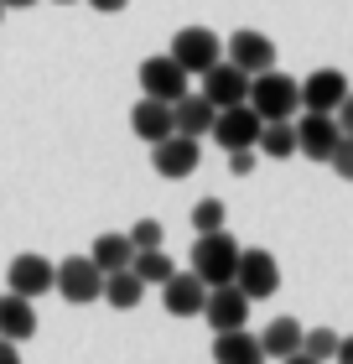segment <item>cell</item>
Segmentation results:
<instances>
[{"label": "cell", "mask_w": 353, "mask_h": 364, "mask_svg": "<svg viewBox=\"0 0 353 364\" xmlns=\"http://www.w3.org/2000/svg\"><path fill=\"white\" fill-rule=\"evenodd\" d=\"M249 109L260 120H296L301 114V78L281 73V68H265L249 78Z\"/></svg>", "instance_id": "obj_1"}, {"label": "cell", "mask_w": 353, "mask_h": 364, "mask_svg": "<svg viewBox=\"0 0 353 364\" xmlns=\"http://www.w3.org/2000/svg\"><path fill=\"white\" fill-rule=\"evenodd\" d=\"M192 271L208 281V287H229L234 271H239V240L229 229H213V235H197L192 245Z\"/></svg>", "instance_id": "obj_2"}, {"label": "cell", "mask_w": 353, "mask_h": 364, "mask_svg": "<svg viewBox=\"0 0 353 364\" xmlns=\"http://www.w3.org/2000/svg\"><path fill=\"white\" fill-rule=\"evenodd\" d=\"M136 78H141V94H146V99H161V105H177V99L192 89V73L182 68V63H177L172 53H156V58H146Z\"/></svg>", "instance_id": "obj_3"}, {"label": "cell", "mask_w": 353, "mask_h": 364, "mask_svg": "<svg viewBox=\"0 0 353 364\" xmlns=\"http://www.w3.org/2000/svg\"><path fill=\"white\" fill-rule=\"evenodd\" d=\"M63 302L73 307H89V302H104V271L94 266L89 255H68L58 266V287H53Z\"/></svg>", "instance_id": "obj_4"}, {"label": "cell", "mask_w": 353, "mask_h": 364, "mask_svg": "<svg viewBox=\"0 0 353 364\" xmlns=\"http://www.w3.org/2000/svg\"><path fill=\"white\" fill-rule=\"evenodd\" d=\"M172 58H177L192 78H203L213 63H224V37H213L208 26H182L177 37H172Z\"/></svg>", "instance_id": "obj_5"}, {"label": "cell", "mask_w": 353, "mask_h": 364, "mask_svg": "<svg viewBox=\"0 0 353 364\" xmlns=\"http://www.w3.org/2000/svg\"><path fill=\"white\" fill-rule=\"evenodd\" d=\"M338 141H343V125H338V114H317V109H301V120H296V151L307 156V161H332Z\"/></svg>", "instance_id": "obj_6"}, {"label": "cell", "mask_w": 353, "mask_h": 364, "mask_svg": "<svg viewBox=\"0 0 353 364\" xmlns=\"http://www.w3.org/2000/svg\"><path fill=\"white\" fill-rule=\"evenodd\" d=\"M197 161H203V141H192V136H166V141L151 146V167H156V177H166V182L192 177Z\"/></svg>", "instance_id": "obj_7"}, {"label": "cell", "mask_w": 353, "mask_h": 364, "mask_svg": "<svg viewBox=\"0 0 353 364\" xmlns=\"http://www.w3.org/2000/svg\"><path fill=\"white\" fill-rule=\"evenodd\" d=\"M234 287H239L249 302H265L281 287V266L271 250H239V271H234Z\"/></svg>", "instance_id": "obj_8"}, {"label": "cell", "mask_w": 353, "mask_h": 364, "mask_svg": "<svg viewBox=\"0 0 353 364\" xmlns=\"http://www.w3.org/2000/svg\"><path fill=\"white\" fill-rule=\"evenodd\" d=\"M260 130H265V120L249 105H229V109H218V120H213V141L224 146V151H255Z\"/></svg>", "instance_id": "obj_9"}, {"label": "cell", "mask_w": 353, "mask_h": 364, "mask_svg": "<svg viewBox=\"0 0 353 364\" xmlns=\"http://www.w3.org/2000/svg\"><path fill=\"white\" fill-rule=\"evenodd\" d=\"M58 287V266L47 255H16L11 266H6V291H16V296H47Z\"/></svg>", "instance_id": "obj_10"}, {"label": "cell", "mask_w": 353, "mask_h": 364, "mask_svg": "<svg viewBox=\"0 0 353 364\" xmlns=\"http://www.w3.org/2000/svg\"><path fill=\"white\" fill-rule=\"evenodd\" d=\"M249 296L234 287H208V302H203V318H208V328L213 333H229V328H249Z\"/></svg>", "instance_id": "obj_11"}, {"label": "cell", "mask_w": 353, "mask_h": 364, "mask_svg": "<svg viewBox=\"0 0 353 364\" xmlns=\"http://www.w3.org/2000/svg\"><path fill=\"white\" fill-rule=\"evenodd\" d=\"M224 58L255 78V73H265V68H276V42L265 37V31H234V37L224 42Z\"/></svg>", "instance_id": "obj_12"}, {"label": "cell", "mask_w": 353, "mask_h": 364, "mask_svg": "<svg viewBox=\"0 0 353 364\" xmlns=\"http://www.w3.org/2000/svg\"><path fill=\"white\" fill-rule=\"evenodd\" d=\"M348 99V78L338 68H317L301 78V109H317V114H338V105Z\"/></svg>", "instance_id": "obj_13"}, {"label": "cell", "mask_w": 353, "mask_h": 364, "mask_svg": "<svg viewBox=\"0 0 353 364\" xmlns=\"http://www.w3.org/2000/svg\"><path fill=\"white\" fill-rule=\"evenodd\" d=\"M161 302H166L172 318H197L203 302H208V281L197 276V271H177V276L161 287Z\"/></svg>", "instance_id": "obj_14"}, {"label": "cell", "mask_w": 353, "mask_h": 364, "mask_svg": "<svg viewBox=\"0 0 353 364\" xmlns=\"http://www.w3.org/2000/svg\"><path fill=\"white\" fill-rule=\"evenodd\" d=\"M203 94L213 99L218 109H229V105H249V73L244 68H234V63H213V68L203 73Z\"/></svg>", "instance_id": "obj_15"}, {"label": "cell", "mask_w": 353, "mask_h": 364, "mask_svg": "<svg viewBox=\"0 0 353 364\" xmlns=\"http://www.w3.org/2000/svg\"><path fill=\"white\" fill-rule=\"evenodd\" d=\"M172 120H177V136H192V141H203V136H213V120H218V105L203 94V89H188L172 105Z\"/></svg>", "instance_id": "obj_16"}, {"label": "cell", "mask_w": 353, "mask_h": 364, "mask_svg": "<svg viewBox=\"0 0 353 364\" xmlns=\"http://www.w3.org/2000/svg\"><path fill=\"white\" fill-rule=\"evenodd\" d=\"M130 130H136L146 146H156V141H166V136H177L172 105H161V99H146V94H141V105L130 109Z\"/></svg>", "instance_id": "obj_17"}, {"label": "cell", "mask_w": 353, "mask_h": 364, "mask_svg": "<svg viewBox=\"0 0 353 364\" xmlns=\"http://www.w3.org/2000/svg\"><path fill=\"white\" fill-rule=\"evenodd\" d=\"M213 364H265V349L249 328H229L213 333Z\"/></svg>", "instance_id": "obj_18"}, {"label": "cell", "mask_w": 353, "mask_h": 364, "mask_svg": "<svg viewBox=\"0 0 353 364\" xmlns=\"http://www.w3.org/2000/svg\"><path fill=\"white\" fill-rule=\"evenodd\" d=\"M31 333H37V307H31V296L6 291V296H0V338L26 343Z\"/></svg>", "instance_id": "obj_19"}, {"label": "cell", "mask_w": 353, "mask_h": 364, "mask_svg": "<svg viewBox=\"0 0 353 364\" xmlns=\"http://www.w3.org/2000/svg\"><path fill=\"white\" fill-rule=\"evenodd\" d=\"M301 328L296 318H276V323H265V333H260V349H265V359H291V354H301Z\"/></svg>", "instance_id": "obj_20"}, {"label": "cell", "mask_w": 353, "mask_h": 364, "mask_svg": "<svg viewBox=\"0 0 353 364\" xmlns=\"http://www.w3.org/2000/svg\"><path fill=\"white\" fill-rule=\"evenodd\" d=\"M89 260L104 276H114V271H130V260H136V245H130V235H99L94 240V250H89Z\"/></svg>", "instance_id": "obj_21"}, {"label": "cell", "mask_w": 353, "mask_h": 364, "mask_svg": "<svg viewBox=\"0 0 353 364\" xmlns=\"http://www.w3.org/2000/svg\"><path fill=\"white\" fill-rule=\"evenodd\" d=\"M255 151H260V156H271V161L296 156V120H265L260 141H255Z\"/></svg>", "instance_id": "obj_22"}, {"label": "cell", "mask_w": 353, "mask_h": 364, "mask_svg": "<svg viewBox=\"0 0 353 364\" xmlns=\"http://www.w3.org/2000/svg\"><path fill=\"white\" fill-rule=\"evenodd\" d=\"M141 296H146V281H141L136 271H114V276H104V302H109V307L130 312V307H141Z\"/></svg>", "instance_id": "obj_23"}, {"label": "cell", "mask_w": 353, "mask_h": 364, "mask_svg": "<svg viewBox=\"0 0 353 364\" xmlns=\"http://www.w3.org/2000/svg\"><path fill=\"white\" fill-rule=\"evenodd\" d=\"M130 271H136L146 287H166V281L177 276V266H172V255H166V250H136Z\"/></svg>", "instance_id": "obj_24"}, {"label": "cell", "mask_w": 353, "mask_h": 364, "mask_svg": "<svg viewBox=\"0 0 353 364\" xmlns=\"http://www.w3.org/2000/svg\"><path fill=\"white\" fill-rule=\"evenodd\" d=\"M301 354H312L317 364H332V354H338V333H332V328H307V333H301Z\"/></svg>", "instance_id": "obj_25"}, {"label": "cell", "mask_w": 353, "mask_h": 364, "mask_svg": "<svg viewBox=\"0 0 353 364\" xmlns=\"http://www.w3.org/2000/svg\"><path fill=\"white\" fill-rule=\"evenodd\" d=\"M229 224V208L218 203V198H203V203L192 208V235H213V229Z\"/></svg>", "instance_id": "obj_26"}, {"label": "cell", "mask_w": 353, "mask_h": 364, "mask_svg": "<svg viewBox=\"0 0 353 364\" xmlns=\"http://www.w3.org/2000/svg\"><path fill=\"white\" fill-rule=\"evenodd\" d=\"M130 245H136V250H161V245H166L161 219H141V224H130Z\"/></svg>", "instance_id": "obj_27"}, {"label": "cell", "mask_w": 353, "mask_h": 364, "mask_svg": "<svg viewBox=\"0 0 353 364\" xmlns=\"http://www.w3.org/2000/svg\"><path fill=\"white\" fill-rule=\"evenodd\" d=\"M332 172H338L343 182H353V136H343L338 141V151H332V161H327Z\"/></svg>", "instance_id": "obj_28"}, {"label": "cell", "mask_w": 353, "mask_h": 364, "mask_svg": "<svg viewBox=\"0 0 353 364\" xmlns=\"http://www.w3.org/2000/svg\"><path fill=\"white\" fill-rule=\"evenodd\" d=\"M229 172L234 177H249V172H255V151H229Z\"/></svg>", "instance_id": "obj_29"}, {"label": "cell", "mask_w": 353, "mask_h": 364, "mask_svg": "<svg viewBox=\"0 0 353 364\" xmlns=\"http://www.w3.org/2000/svg\"><path fill=\"white\" fill-rule=\"evenodd\" d=\"M338 125H343V136H353V89H348V99L338 105Z\"/></svg>", "instance_id": "obj_30"}, {"label": "cell", "mask_w": 353, "mask_h": 364, "mask_svg": "<svg viewBox=\"0 0 353 364\" xmlns=\"http://www.w3.org/2000/svg\"><path fill=\"white\" fill-rule=\"evenodd\" d=\"M0 364H21V343H11V338H0Z\"/></svg>", "instance_id": "obj_31"}, {"label": "cell", "mask_w": 353, "mask_h": 364, "mask_svg": "<svg viewBox=\"0 0 353 364\" xmlns=\"http://www.w3.org/2000/svg\"><path fill=\"white\" fill-rule=\"evenodd\" d=\"M89 6H94V11H104V16H114V11H125L130 0H89Z\"/></svg>", "instance_id": "obj_32"}, {"label": "cell", "mask_w": 353, "mask_h": 364, "mask_svg": "<svg viewBox=\"0 0 353 364\" xmlns=\"http://www.w3.org/2000/svg\"><path fill=\"white\" fill-rule=\"evenodd\" d=\"M332 364H353V338H338V354H332Z\"/></svg>", "instance_id": "obj_33"}, {"label": "cell", "mask_w": 353, "mask_h": 364, "mask_svg": "<svg viewBox=\"0 0 353 364\" xmlns=\"http://www.w3.org/2000/svg\"><path fill=\"white\" fill-rule=\"evenodd\" d=\"M6 11H21V6H37V0H0Z\"/></svg>", "instance_id": "obj_34"}, {"label": "cell", "mask_w": 353, "mask_h": 364, "mask_svg": "<svg viewBox=\"0 0 353 364\" xmlns=\"http://www.w3.org/2000/svg\"><path fill=\"white\" fill-rule=\"evenodd\" d=\"M281 364H317L312 354H291V359H281Z\"/></svg>", "instance_id": "obj_35"}, {"label": "cell", "mask_w": 353, "mask_h": 364, "mask_svg": "<svg viewBox=\"0 0 353 364\" xmlns=\"http://www.w3.org/2000/svg\"><path fill=\"white\" fill-rule=\"evenodd\" d=\"M0 21H6V6H0Z\"/></svg>", "instance_id": "obj_36"}, {"label": "cell", "mask_w": 353, "mask_h": 364, "mask_svg": "<svg viewBox=\"0 0 353 364\" xmlns=\"http://www.w3.org/2000/svg\"><path fill=\"white\" fill-rule=\"evenodd\" d=\"M58 6H73V0H58Z\"/></svg>", "instance_id": "obj_37"}]
</instances>
